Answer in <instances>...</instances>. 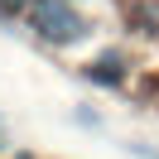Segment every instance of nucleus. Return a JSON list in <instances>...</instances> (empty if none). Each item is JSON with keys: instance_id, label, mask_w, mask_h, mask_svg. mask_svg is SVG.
Listing matches in <instances>:
<instances>
[{"instance_id": "obj_1", "label": "nucleus", "mask_w": 159, "mask_h": 159, "mask_svg": "<svg viewBox=\"0 0 159 159\" xmlns=\"http://www.w3.org/2000/svg\"><path fill=\"white\" fill-rule=\"evenodd\" d=\"M29 24H34V34H39L43 43H72V39L87 34V20L72 10L68 0H34Z\"/></svg>"}, {"instance_id": "obj_2", "label": "nucleus", "mask_w": 159, "mask_h": 159, "mask_svg": "<svg viewBox=\"0 0 159 159\" xmlns=\"http://www.w3.org/2000/svg\"><path fill=\"white\" fill-rule=\"evenodd\" d=\"M87 77H92V82H106V87H116V82L125 77V63H120V53H106V58L87 63Z\"/></svg>"}, {"instance_id": "obj_3", "label": "nucleus", "mask_w": 159, "mask_h": 159, "mask_svg": "<svg viewBox=\"0 0 159 159\" xmlns=\"http://www.w3.org/2000/svg\"><path fill=\"white\" fill-rule=\"evenodd\" d=\"M20 5H29V0H0V15H15Z\"/></svg>"}]
</instances>
